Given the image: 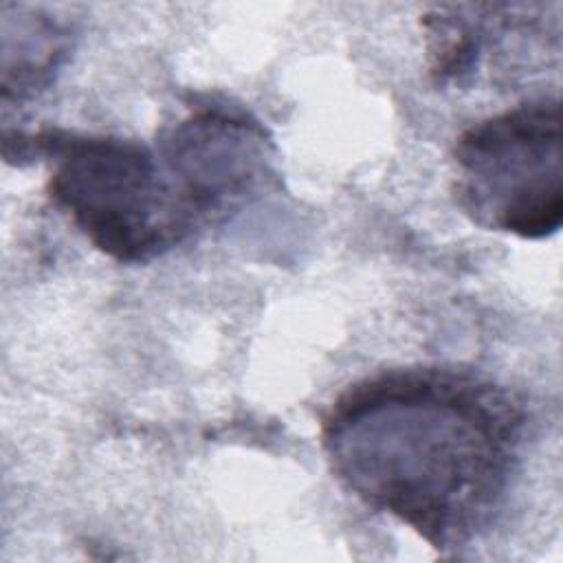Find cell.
Returning a JSON list of instances; mask_svg holds the SVG:
<instances>
[{"label": "cell", "instance_id": "cell-5", "mask_svg": "<svg viewBox=\"0 0 563 563\" xmlns=\"http://www.w3.org/2000/svg\"><path fill=\"white\" fill-rule=\"evenodd\" d=\"M15 53H4L2 101L20 103L42 90L66 53V31L51 18L24 15L15 20Z\"/></svg>", "mask_w": 563, "mask_h": 563}, {"label": "cell", "instance_id": "cell-3", "mask_svg": "<svg viewBox=\"0 0 563 563\" xmlns=\"http://www.w3.org/2000/svg\"><path fill=\"white\" fill-rule=\"evenodd\" d=\"M455 202L479 227L523 240L561 229V103L539 97L466 128L453 147Z\"/></svg>", "mask_w": 563, "mask_h": 563}, {"label": "cell", "instance_id": "cell-2", "mask_svg": "<svg viewBox=\"0 0 563 563\" xmlns=\"http://www.w3.org/2000/svg\"><path fill=\"white\" fill-rule=\"evenodd\" d=\"M20 143L48 163L55 207L117 262H150L198 227L158 152L141 141L42 130Z\"/></svg>", "mask_w": 563, "mask_h": 563}, {"label": "cell", "instance_id": "cell-1", "mask_svg": "<svg viewBox=\"0 0 563 563\" xmlns=\"http://www.w3.org/2000/svg\"><path fill=\"white\" fill-rule=\"evenodd\" d=\"M526 416L495 380L460 367H398L345 387L321 420L336 479L431 548L451 552L497 519Z\"/></svg>", "mask_w": 563, "mask_h": 563}, {"label": "cell", "instance_id": "cell-4", "mask_svg": "<svg viewBox=\"0 0 563 563\" xmlns=\"http://www.w3.org/2000/svg\"><path fill=\"white\" fill-rule=\"evenodd\" d=\"M264 128L238 108L207 103L172 125L158 156L198 224L255 194L271 169Z\"/></svg>", "mask_w": 563, "mask_h": 563}]
</instances>
